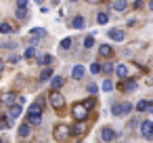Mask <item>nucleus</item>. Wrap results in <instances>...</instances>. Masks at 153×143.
<instances>
[{"label": "nucleus", "mask_w": 153, "mask_h": 143, "mask_svg": "<svg viewBox=\"0 0 153 143\" xmlns=\"http://www.w3.org/2000/svg\"><path fill=\"white\" fill-rule=\"evenodd\" d=\"M71 116H74V120H86V118H88V107H86L82 101H80V103H74Z\"/></svg>", "instance_id": "obj_1"}, {"label": "nucleus", "mask_w": 153, "mask_h": 143, "mask_svg": "<svg viewBox=\"0 0 153 143\" xmlns=\"http://www.w3.org/2000/svg\"><path fill=\"white\" fill-rule=\"evenodd\" d=\"M53 135H55V139L65 141V139H69V137H71V126H67V124H57V126H55V130H53Z\"/></svg>", "instance_id": "obj_2"}, {"label": "nucleus", "mask_w": 153, "mask_h": 143, "mask_svg": "<svg viewBox=\"0 0 153 143\" xmlns=\"http://www.w3.org/2000/svg\"><path fill=\"white\" fill-rule=\"evenodd\" d=\"M48 103H51L55 109H61V107L65 105V97H63L59 91H53V93L48 95Z\"/></svg>", "instance_id": "obj_3"}, {"label": "nucleus", "mask_w": 153, "mask_h": 143, "mask_svg": "<svg viewBox=\"0 0 153 143\" xmlns=\"http://www.w3.org/2000/svg\"><path fill=\"white\" fill-rule=\"evenodd\" d=\"M130 112H132L130 103H113L111 105V114L113 116H122V114H130Z\"/></svg>", "instance_id": "obj_4"}, {"label": "nucleus", "mask_w": 153, "mask_h": 143, "mask_svg": "<svg viewBox=\"0 0 153 143\" xmlns=\"http://www.w3.org/2000/svg\"><path fill=\"white\" fill-rule=\"evenodd\" d=\"M140 135L145 139H153V120H143L140 122Z\"/></svg>", "instance_id": "obj_5"}, {"label": "nucleus", "mask_w": 153, "mask_h": 143, "mask_svg": "<svg viewBox=\"0 0 153 143\" xmlns=\"http://www.w3.org/2000/svg\"><path fill=\"white\" fill-rule=\"evenodd\" d=\"M84 133H86V122H84V120H78V122L71 126V135H74V137H82Z\"/></svg>", "instance_id": "obj_6"}, {"label": "nucleus", "mask_w": 153, "mask_h": 143, "mask_svg": "<svg viewBox=\"0 0 153 143\" xmlns=\"http://www.w3.org/2000/svg\"><path fill=\"white\" fill-rule=\"evenodd\" d=\"M115 137H117V135H115V130H113V128H109V126L101 128V139H103V141H107V143H109V141H115Z\"/></svg>", "instance_id": "obj_7"}, {"label": "nucleus", "mask_w": 153, "mask_h": 143, "mask_svg": "<svg viewBox=\"0 0 153 143\" xmlns=\"http://www.w3.org/2000/svg\"><path fill=\"white\" fill-rule=\"evenodd\" d=\"M21 109H23V105H19V103H13V105L9 107V118H11V120L19 118V116H21Z\"/></svg>", "instance_id": "obj_8"}, {"label": "nucleus", "mask_w": 153, "mask_h": 143, "mask_svg": "<svg viewBox=\"0 0 153 143\" xmlns=\"http://www.w3.org/2000/svg\"><path fill=\"white\" fill-rule=\"evenodd\" d=\"M107 36H109L111 40L120 42V40H124V30H117V28H113V30H109V32H107Z\"/></svg>", "instance_id": "obj_9"}, {"label": "nucleus", "mask_w": 153, "mask_h": 143, "mask_svg": "<svg viewBox=\"0 0 153 143\" xmlns=\"http://www.w3.org/2000/svg\"><path fill=\"white\" fill-rule=\"evenodd\" d=\"M84 74H86L84 65H74V70H71V78H74V80H82Z\"/></svg>", "instance_id": "obj_10"}, {"label": "nucleus", "mask_w": 153, "mask_h": 143, "mask_svg": "<svg viewBox=\"0 0 153 143\" xmlns=\"http://www.w3.org/2000/svg\"><path fill=\"white\" fill-rule=\"evenodd\" d=\"M115 74H117V78H120V80H126V78H128V74H130V70H128V65L120 63V65L115 67Z\"/></svg>", "instance_id": "obj_11"}, {"label": "nucleus", "mask_w": 153, "mask_h": 143, "mask_svg": "<svg viewBox=\"0 0 153 143\" xmlns=\"http://www.w3.org/2000/svg\"><path fill=\"white\" fill-rule=\"evenodd\" d=\"M42 122V114H32V112H27V124L30 126H38Z\"/></svg>", "instance_id": "obj_12"}, {"label": "nucleus", "mask_w": 153, "mask_h": 143, "mask_svg": "<svg viewBox=\"0 0 153 143\" xmlns=\"http://www.w3.org/2000/svg\"><path fill=\"white\" fill-rule=\"evenodd\" d=\"M136 86H138V84H136V80H122V86H120V88H122V91H126V93H132Z\"/></svg>", "instance_id": "obj_13"}, {"label": "nucleus", "mask_w": 153, "mask_h": 143, "mask_svg": "<svg viewBox=\"0 0 153 143\" xmlns=\"http://www.w3.org/2000/svg\"><path fill=\"white\" fill-rule=\"evenodd\" d=\"M0 101H2L4 105H9V107H11V105L17 101V97H15V93H4L2 97H0Z\"/></svg>", "instance_id": "obj_14"}, {"label": "nucleus", "mask_w": 153, "mask_h": 143, "mask_svg": "<svg viewBox=\"0 0 153 143\" xmlns=\"http://www.w3.org/2000/svg\"><path fill=\"white\" fill-rule=\"evenodd\" d=\"M71 28H74V30H84V28H86V21H84V17H82V15L74 17V21H71Z\"/></svg>", "instance_id": "obj_15"}, {"label": "nucleus", "mask_w": 153, "mask_h": 143, "mask_svg": "<svg viewBox=\"0 0 153 143\" xmlns=\"http://www.w3.org/2000/svg\"><path fill=\"white\" fill-rule=\"evenodd\" d=\"M111 7H113V9H115L117 13H124V11H126V9L130 7V4H128V0H115V2H113Z\"/></svg>", "instance_id": "obj_16"}, {"label": "nucleus", "mask_w": 153, "mask_h": 143, "mask_svg": "<svg viewBox=\"0 0 153 143\" xmlns=\"http://www.w3.org/2000/svg\"><path fill=\"white\" fill-rule=\"evenodd\" d=\"M149 107H151V101H147V99H140V101L134 105L136 112H149Z\"/></svg>", "instance_id": "obj_17"}, {"label": "nucleus", "mask_w": 153, "mask_h": 143, "mask_svg": "<svg viewBox=\"0 0 153 143\" xmlns=\"http://www.w3.org/2000/svg\"><path fill=\"white\" fill-rule=\"evenodd\" d=\"M42 109H44V99H38V101L32 103V107H30L32 114H42Z\"/></svg>", "instance_id": "obj_18"}, {"label": "nucleus", "mask_w": 153, "mask_h": 143, "mask_svg": "<svg viewBox=\"0 0 153 143\" xmlns=\"http://www.w3.org/2000/svg\"><path fill=\"white\" fill-rule=\"evenodd\" d=\"M63 82H65V80H63L61 76H53V78H51V86H53V91H59V88L63 86Z\"/></svg>", "instance_id": "obj_19"}, {"label": "nucleus", "mask_w": 153, "mask_h": 143, "mask_svg": "<svg viewBox=\"0 0 153 143\" xmlns=\"http://www.w3.org/2000/svg\"><path fill=\"white\" fill-rule=\"evenodd\" d=\"M15 17H17L19 21H25V19H27V9H21V7H17V9H15Z\"/></svg>", "instance_id": "obj_20"}, {"label": "nucleus", "mask_w": 153, "mask_h": 143, "mask_svg": "<svg viewBox=\"0 0 153 143\" xmlns=\"http://www.w3.org/2000/svg\"><path fill=\"white\" fill-rule=\"evenodd\" d=\"M99 53H101L103 57H111V55H113V49H111L109 44H101V46H99Z\"/></svg>", "instance_id": "obj_21"}, {"label": "nucleus", "mask_w": 153, "mask_h": 143, "mask_svg": "<svg viewBox=\"0 0 153 143\" xmlns=\"http://www.w3.org/2000/svg\"><path fill=\"white\" fill-rule=\"evenodd\" d=\"M107 21H109V13H105V11H101V13L97 15V23H99V25H105Z\"/></svg>", "instance_id": "obj_22"}, {"label": "nucleus", "mask_w": 153, "mask_h": 143, "mask_svg": "<svg viewBox=\"0 0 153 143\" xmlns=\"http://www.w3.org/2000/svg\"><path fill=\"white\" fill-rule=\"evenodd\" d=\"M30 36H34V38H44V36H46V30H44V28H34V30L30 32Z\"/></svg>", "instance_id": "obj_23"}, {"label": "nucleus", "mask_w": 153, "mask_h": 143, "mask_svg": "<svg viewBox=\"0 0 153 143\" xmlns=\"http://www.w3.org/2000/svg\"><path fill=\"white\" fill-rule=\"evenodd\" d=\"M17 133H19V137H23V139H25V137H30V124H27V122H25V124H21V126L17 128Z\"/></svg>", "instance_id": "obj_24"}, {"label": "nucleus", "mask_w": 153, "mask_h": 143, "mask_svg": "<svg viewBox=\"0 0 153 143\" xmlns=\"http://www.w3.org/2000/svg\"><path fill=\"white\" fill-rule=\"evenodd\" d=\"M55 59H53V55H42V57H38V63L40 65H51Z\"/></svg>", "instance_id": "obj_25"}, {"label": "nucleus", "mask_w": 153, "mask_h": 143, "mask_svg": "<svg viewBox=\"0 0 153 143\" xmlns=\"http://www.w3.org/2000/svg\"><path fill=\"white\" fill-rule=\"evenodd\" d=\"M48 78H53V70H51V67H44L42 74H40V82H44V80H48Z\"/></svg>", "instance_id": "obj_26"}, {"label": "nucleus", "mask_w": 153, "mask_h": 143, "mask_svg": "<svg viewBox=\"0 0 153 143\" xmlns=\"http://www.w3.org/2000/svg\"><path fill=\"white\" fill-rule=\"evenodd\" d=\"M92 46H94V34L84 38V49H92Z\"/></svg>", "instance_id": "obj_27"}, {"label": "nucleus", "mask_w": 153, "mask_h": 143, "mask_svg": "<svg viewBox=\"0 0 153 143\" xmlns=\"http://www.w3.org/2000/svg\"><path fill=\"white\" fill-rule=\"evenodd\" d=\"M101 88H103L105 93H111V91H113V82H111L109 78H105V82L101 84Z\"/></svg>", "instance_id": "obj_28"}, {"label": "nucleus", "mask_w": 153, "mask_h": 143, "mask_svg": "<svg viewBox=\"0 0 153 143\" xmlns=\"http://www.w3.org/2000/svg\"><path fill=\"white\" fill-rule=\"evenodd\" d=\"M23 57H25V59H34V57H36V49H34V46H27L25 53H23Z\"/></svg>", "instance_id": "obj_29"}, {"label": "nucleus", "mask_w": 153, "mask_h": 143, "mask_svg": "<svg viewBox=\"0 0 153 143\" xmlns=\"http://www.w3.org/2000/svg\"><path fill=\"white\" fill-rule=\"evenodd\" d=\"M0 34H13V28L9 23H0Z\"/></svg>", "instance_id": "obj_30"}, {"label": "nucleus", "mask_w": 153, "mask_h": 143, "mask_svg": "<svg viewBox=\"0 0 153 143\" xmlns=\"http://www.w3.org/2000/svg\"><path fill=\"white\" fill-rule=\"evenodd\" d=\"M19 61H21V55H15V53L9 55V63H11V65H17Z\"/></svg>", "instance_id": "obj_31"}, {"label": "nucleus", "mask_w": 153, "mask_h": 143, "mask_svg": "<svg viewBox=\"0 0 153 143\" xmlns=\"http://www.w3.org/2000/svg\"><path fill=\"white\" fill-rule=\"evenodd\" d=\"M101 72L111 74V72H115V67H113V63H105V65H101Z\"/></svg>", "instance_id": "obj_32"}, {"label": "nucleus", "mask_w": 153, "mask_h": 143, "mask_svg": "<svg viewBox=\"0 0 153 143\" xmlns=\"http://www.w3.org/2000/svg\"><path fill=\"white\" fill-rule=\"evenodd\" d=\"M61 49H63V51L71 49V38H63V40H61Z\"/></svg>", "instance_id": "obj_33"}, {"label": "nucleus", "mask_w": 153, "mask_h": 143, "mask_svg": "<svg viewBox=\"0 0 153 143\" xmlns=\"http://www.w3.org/2000/svg\"><path fill=\"white\" fill-rule=\"evenodd\" d=\"M86 91H88V93H90V95H97V91H99V86H97V84H92V82H90V84H88V86H86Z\"/></svg>", "instance_id": "obj_34"}, {"label": "nucleus", "mask_w": 153, "mask_h": 143, "mask_svg": "<svg viewBox=\"0 0 153 143\" xmlns=\"http://www.w3.org/2000/svg\"><path fill=\"white\" fill-rule=\"evenodd\" d=\"M90 72L92 74H99L101 72V63H90Z\"/></svg>", "instance_id": "obj_35"}, {"label": "nucleus", "mask_w": 153, "mask_h": 143, "mask_svg": "<svg viewBox=\"0 0 153 143\" xmlns=\"http://www.w3.org/2000/svg\"><path fill=\"white\" fill-rule=\"evenodd\" d=\"M27 4H30V0H17V7H21V9H27Z\"/></svg>", "instance_id": "obj_36"}, {"label": "nucleus", "mask_w": 153, "mask_h": 143, "mask_svg": "<svg viewBox=\"0 0 153 143\" xmlns=\"http://www.w3.org/2000/svg\"><path fill=\"white\" fill-rule=\"evenodd\" d=\"M82 103H84V105L90 109V107H94V103H97V101H94V99H88V101H82Z\"/></svg>", "instance_id": "obj_37"}, {"label": "nucleus", "mask_w": 153, "mask_h": 143, "mask_svg": "<svg viewBox=\"0 0 153 143\" xmlns=\"http://www.w3.org/2000/svg\"><path fill=\"white\" fill-rule=\"evenodd\" d=\"M132 7H134V9H143V0H134Z\"/></svg>", "instance_id": "obj_38"}, {"label": "nucleus", "mask_w": 153, "mask_h": 143, "mask_svg": "<svg viewBox=\"0 0 153 143\" xmlns=\"http://www.w3.org/2000/svg\"><path fill=\"white\" fill-rule=\"evenodd\" d=\"M2 70H4V63H2V61H0V74H2Z\"/></svg>", "instance_id": "obj_39"}, {"label": "nucleus", "mask_w": 153, "mask_h": 143, "mask_svg": "<svg viewBox=\"0 0 153 143\" xmlns=\"http://www.w3.org/2000/svg\"><path fill=\"white\" fill-rule=\"evenodd\" d=\"M149 9H151V11H153V0H151V2H149Z\"/></svg>", "instance_id": "obj_40"}, {"label": "nucleus", "mask_w": 153, "mask_h": 143, "mask_svg": "<svg viewBox=\"0 0 153 143\" xmlns=\"http://www.w3.org/2000/svg\"><path fill=\"white\" fill-rule=\"evenodd\" d=\"M149 112H153V103H151V107H149Z\"/></svg>", "instance_id": "obj_41"}, {"label": "nucleus", "mask_w": 153, "mask_h": 143, "mask_svg": "<svg viewBox=\"0 0 153 143\" xmlns=\"http://www.w3.org/2000/svg\"><path fill=\"white\" fill-rule=\"evenodd\" d=\"M34 2H42V0H34Z\"/></svg>", "instance_id": "obj_42"}, {"label": "nucleus", "mask_w": 153, "mask_h": 143, "mask_svg": "<svg viewBox=\"0 0 153 143\" xmlns=\"http://www.w3.org/2000/svg\"><path fill=\"white\" fill-rule=\"evenodd\" d=\"M0 143H4V141H2V137H0Z\"/></svg>", "instance_id": "obj_43"}, {"label": "nucleus", "mask_w": 153, "mask_h": 143, "mask_svg": "<svg viewBox=\"0 0 153 143\" xmlns=\"http://www.w3.org/2000/svg\"><path fill=\"white\" fill-rule=\"evenodd\" d=\"M69 2H76V0H69Z\"/></svg>", "instance_id": "obj_44"}, {"label": "nucleus", "mask_w": 153, "mask_h": 143, "mask_svg": "<svg viewBox=\"0 0 153 143\" xmlns=\"http://www.w3.org/2000/svg\"><path fill=\"white\" fill-rule=\"evenodd\" d=\"M0 105H2V101H0Z\"/></svg>", "instance_id": "obj_45"}]
</instances>
